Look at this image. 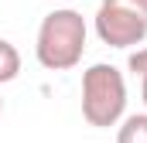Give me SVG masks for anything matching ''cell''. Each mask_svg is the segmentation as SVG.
<instances>
[{
	"mask_svg": "<svg viewBox=\"0 0 147 143\" xmlns=\"http://www.w3.org/2000/svg\"><path fill=\"white\" fill-rule=\"evenodd\" d=\"M17 75H21V51L7 37H0V85L14 82Z\"/></svg>",
	"mask_w": 147,
	"mask_h": 143,
	"instance_id": "5b68a950",
	"label": "cell"
},
{
	"mask_svg": "<svg viewBox=\"0 0 147 143\" xmlns=\"http://www.w3.org/2000/svg\"><path fill=\"white\" fill-rule=\"evenodd\" d=\"M127 68L134 72L137 78H140V99H144V106H147V48L130 51V58H127Z\"/></svg>",
	"mask_w": 147,
	"mask_h": 143,
	"instance_id": "8992f818",
	"label": "cell"
},
{
	"mask_svg": "<svg viewBox=\"0 0 147 143\" xmlns=\"http://www.w3.org/2000/svg\"><path fill=\"white\" fill-rule=\"evenodd\" d=\"M92 27L103 44L110 48H137L147 41V21L130 14V10H120V7H106L99 3L96 17H92Z\"/></svg>",
	"mask_w": 147,
	"mask_h": 143,
	"instance_id": "3957f363",
	"label": "cell"
},
{
	"mask_svg": "<svg viewBox=\"0 0 147 143\" xmlns=\"http://www.w3.org/2000/svg\"><path fill=\"white\" fill-rule=\"evenodd\" d=\"M86 17L72 7H58L51 14H45L41 27L34 37V58L41 68L48 72H69L82 61L86 51Z\"/></svg>",
	"mask_w": 147,
	"mask_h": 143,
	"instance_id": "6da1fadb",
	"label": "cell"
},
{
	"mask_svg": "<svg viewBox=\"0 0 147 143\" xmlns=\"http://www.w3.org/2000/svg\"><path fill=\"white\" fill-rule=\"evenodd\" d=\"M116 143H147V112H134L120 119Z\"/></svg>",
	"mask_w": 147,
	"mask_h": 143,
	"instance_id": "277c9868",
	"label": "cell"
},
{
	"mask_svg": "<svg viewBox=\"0 0 147 143\" xmlns=\"http://www.w3.org/2000/svg\"><path fill=\"white\" fill-rule=\"evenodd\" d=\"M127 112V78L116 65L96 61L82 72V119L96 130H110Z\"/></svg>",
	"mask_w": 147,
	"mask_h": 143,
	"instance_id": "7a4b0ae2",
	"label": "cell"
},
{
	"mask_svg": "<svg viewBox=\"0 0 147 143\" xmlns=\"http://www.w3.org/2000/svg\"><path fill=\"white\" fill-rule=\"evenodd\" d=\"M99 3H106V7H120V10H130V14H137V17H144V21H147V0H99Z\"/></svg>",
	"mask_w": 147,
	"mask_h": 143,
	"instance_id": "52a82bcc",
	"label": "cell"
},
{
	"mask_svg": "<svg viewBox=\"0 0 147 143\" xmlns=\"http://www.w3.org/2000/svg\"><path fill=\"white\" fill-rule=\"evenodd\" d=\"M0 112H3V99H0Z\"/></svg>",
	"mask_w": 147,
	"mask_h": 143,
	"instance_id": "ba28073f",
	"label": "cell"
}]
</instances>
